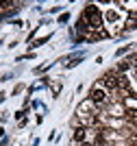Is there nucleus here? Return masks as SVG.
<instances>
[{
	"label": "nucleus",
	"mask_w": 137,
	"mask_h": 146,
	"mask_svg": "<svg viewBox=\"0 0 137 146\" xmlns=\"http://www.w3.org/2000/svg\"><path fill=\"white\" fill-rule=\"evenodd\" d=\"M85 15H87V18L91 20V24H94V26H100V11H98V9H96L94 5H89V7H87Z\"/></svg>",
	"instance_id": "nucleus-1"
},
{
	"label": "nucleus",
	"mask_w": 137,
	"mask_h": 146,
	"mask_svg": "<svg viewBox=\"0 0 137 146\" xmlns=\"http://www.w3.org/2000/svg\"><path fill=\"white\" fill-rule=\"evenodd\" d=\"M89 100L94 105H105V103H107V94H105V90H94Z\"/></svg>",
	"instance_id": "nucleus-2"
},
{
	"label": "nucleus",
	"mask_w": 137,
	"mask_h": 146,
	"mask_svg": "<svg viewBox=\"0 0 137 146\" xmlns=\"http://www.w3.org/2000/svg\"><path fill=\"white\" fill-rule=\"evenodd\" d=\"M85 129H76V131H74V140L76 142H85Z\"/></svg>",
	"instance_id": "nucleus-3"
}]
</instances>
